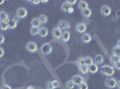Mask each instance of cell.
<instances>
[{
	"instance_id": "cell-16",
	"label": "cell",
	"mask_w": 120,
	"mask_h": 89,
	"mask_svg": "<svg viewBox=\"0 0 120 89\" xmlns=\"http://www.w3.org/2000/svg\"><path fill=\"white\" fill-rule=\"evenodd\" d=\"M88 68H89V72H90L91 74H95V73L98 72V70H99V67H98V65L95 64V63L91 64L90 66H89Z\"/></svg>"
},
{
	"instance_id": "cell-30",
	"label": "cell",
	"mask_w": 120,
	"mask_h": 89,
	"mask_svg": "<svg viewBox=\"0 0 120 89\" xmlns=\"http://www.w3.org/2000/svg\"><path fill=\"white\" fill-rule=\"evenodd\" d=\"M75 85L74 84V82L72 81V80H70V81H67V83H66V85H65V86H66V88L67 89H73L74 87H75Z\"/></svg>"
},
{
	"instance_id": "cell-32",
	"label": "cell",
	"mask_w": 120,
	"mask_h": 89,
	"mask_svg": "<svg viewBox=\"0 0 120 89\" xmlns=\"http://www.w3.org/2000/svg\"><path fill=\"white\" fill-rule=\"evenodd\" d=\"M78 89H88V85L86 82H83L80 86H78Z\"/></svg>"
},
{
	"instance_id": "cell-11",
	"label": "cell",
	"mask_w": 120,
	"mask_h": 89,
	"mask_svg": "<svg viewBox=\"0 0 120 89\" xmlns=\"http://www.w3.org/2000/svg\"><path fill=\"white\" fill-rule=\"evenodd\" d=\"M70 32L69 31H67V30H65V31H63L62 32V37H61V39H62V41L63 42H65V43H66V42H68L69 41V39H70Z\"/></svg>"
},
{
	"instance_id": "cell-5",
	"label": "cell",
	"mask_w": 120,
	"mask_h": 89,
	"mask_svg": "<svg viewBox=\"0 0 120 89\" xmlns=\"http://www.w3.org/2000/svg\"><path fill=\"white\" fill-rule=\"evenodd\" d=\"M72 81L74 82V84L75 86H80L82 83L84 82V78L82 75H75L72 78Z\"/></svg>"
},
{
	"instance_id": "cell-22",
	"label": "cell",
	"mask_w": 120,
	"mask_h": 89,
	"mask_svg": "<svg viewBox=\"0 0 120 89\" xmlns=\"http://www.w3.org/2000/svg\"><path fill=\"white\" fill-rule=\"evenodd\" d=\"M112 54H113V55H116V56H117V57L120 58V47L119 46L116 45L115 47L112 49Z\"/></svg>"
},
{
	"instance_id": "cell-43",
	"label": "cell",
	"mask_w": 120,
	"mask_h": 89,
	"mask_svg": "<svg viewBox=\"0 0 120 89\" xmlns=\"http://www.w3.org/2000/svg\"><path fill=\"white\" fill-rule=\"evenodd\" d=\"M116 45H117V46H119V47H120V39L118 40V41H117V44H116Z\"/></svg>"
},
{
	"instance_id": "cell-17",
	"label": "cell",
	"mask_w": 120,
	"mask_h": 89,
	"mask_svg": "<svg viewBox=\"0 0 120 89\" xmlns=\"http://www.w3.org/2000/svg\"><path fill=\"white\" fill-rule=\"evenodd\" d=\"M17 23H18V21L16 20V19H12V20H10V21L8 22V28H9L10 30H14V29L16 28Z\"/></svg>"
},
{
	"instance_id": "cell-40",
	"label": "cell",
	"mask_w": 120,
	"mask_h": 89,
	"mask_svg": "<svg viewBox=\"0 0 120 89\" xmlns=\"http://www.w3.org/2000/svg\"><path fill=\"white\" fill-rule=\"evenodd\" d=\"M41 1H37V0H34V1H31V3L32 4H34V5H39Z\"/></svg>"
},
{
	"instance_id": "cell-28",
	"label": "cell",
	"mask_w": 120,
	"mask_h": 89,
	"mask_svg": "<svg viewBox=\"0 0 120 89\" xmlns=\"http://www.w3.org/2000/svg\"><path fill=\"white\" fill-rule=\"evenodd\" d=\"M8 29H9L8 28V23L4 22V21H1L0 22V30H3V31H5V30H7Z\"/></svg>"
},
{
	"instance_id": "cell-39",
	"label": "cell",
	"mask_w": 120,
	"mask_h": 89,
	"mask_svg": "<svg viewBox=\"0 0 120 89\" xmlns=\"http://www.w3.org/2000/svg\"><path fill=\"white\" fill-rule=\"evenodd\" d=\"M73 12H74V8H73V6H71L70 8L68 9V11H67V13H68V14H72Z\"/></svg>"
},
{
	"instance_id": "cell-26",
	"label": "cell",
	"mask_w": 120,
	"mask_h": 89,
	"mask_svg": "<svg viewBox=\"0 0 120 89\" xmlns=\"http://www.w3.org/2000/svg\"><path fill=\"white\" fill-rule=\"evenodd\" d=\"M79 70H80V72L82 74H87L88 72H89V68H88V66H82V67H79Z\"/></svg>"
},
{
	"instance_id": "cell-41",
	"label": "cell",
	"mask_w": 120,
	"mask_h": 89,
	"mask_svg": "<svg viewBox=\"0 0 120 89\" xmlns=\"http://www.w3.org/2000/svg\"><path fill=\"white\" fill-rule=\"evenodd\" d=\"M116 86H117V88L120 89V80L117 82V84H116Z\"/></svg>"
},
{
	"instance_id": "cell-10",
	"label": "cell",
	"mask_w": 120,
	"mask_h": 89,
	"mask_svg": "<svg viewBox=\"0 0 120 89\" xmlns=\"http://www.w3.org/2000/svg\"><path fill=\"white\" fill-rule=\"evenodd\" d=\"M52 36L55 39H60L62 37V30H59L58 28H55L52 30Z\"/></svg>"
},
{
	"instance_id": "cell-6",
	"label": "cell",
	"mask_w": 120,
	"mask_h": 89,
	"mask_svg": "<svg viewBox=\"0 0 120 89\" xmlns=\"http://www.w3.org/2000/svg\"><path fill=\"white\" fill-rule=\"evenodd\" d=\"M26 50L30 53H35L38 50V46L35 42H29L26 44Z\"/></svg>"
},
{
	"instance_id": "cell-25",
	"label": "cell",
	"mask_w": 120,
	"mask_h": 89,
	"mask_svg": "<svg viewBox=\"0 0 120 89\" xmlns=\"http://www.w3.org/2000/svg\"><path fill=\"white\" fill-rule=\"evenodd\" d=\"M71 7V5L67 3V2H65V3H63V5H61V10L63 11V12H66L67 13V11L68 9Z\"/></svg>"
},
{
	"instance_id": "cell-38",
	"label": "cell",
	"mask_w": 120,
	"mask_h": 89,
	"mask_svg": "<svg viewBox=\"0 0 120 89\" xmlns=\"http://www.w3.org/2000/svg\"><path fill=\"white\" fill-rule=\"evenodd\" d=\"M2 89H12V88L10 87V86H8V85L5 84V85H3V86H2Z\"/></svg>"
},
{
	"instance_id": "cell-42",
	"label": "cell",
	"mask_w": 120,
	"mask_h": 89,
	"mask_svg": "<svg viewBox=\"0 0 120 89\" xmlns=\"http://www.w3.org/2000/svg\"><path fill=\"white\" fill-rule=\"evenodd\" d=\"M4 3H5V1H4V0H0V5H3Z\"/></svg>"
},
{
	"instance_id": "cell-7",
	"label": "cell",
	"mask_w": 120,
	"mask_h": 89,
	"mask_svg": "<svg viewBox=\"0 0 120 89\" xmlns=\"http://www.w3.org/2000/svg\"><path fill=\"white\" fill-rule=\"evenodd\" d=\"M86 30H87V27H86L85 23H83V22L78 23V24L76 25V27H75V30H76L78 33H81V34L85 33Z\"/></svg>"
},
{
	"instance_id": "cell-36",
	"label": "cell",
	"mask_w": 120,
	"mask_h": 89,
	"mask_svg": "<svg viewBox=\"0 0 120 89\" xmlns=\"http://www.w3.org/2000/svg\"><path fill=\"white\" fill-rule=\"evenodd\" d=\"M5 42V37H4V35L0 34V44H3Z\"/></svg>"
},
{
	"instance_id": "cell-33",
	"label": "cell",
	"mask_w": 120,
	"mask_h": 89,
	"mask_svg": "<svg viewBox=\"0 0 120 89\" xmlns=\"http://www.w3.org/2000/svg\"><path fill=\"white\" fill-rule=\"evenodd\" d=\"M46 87L47 89H54L53 88V86H52V83H51V81H49L47 85H46Z\"/></svg>"
},
{
	"instance_id": "cell-9",
	"label": "cell",
	"mask_w": 120,
	"mask_h": 89,
	"mask_svg": "<svg viewBox=\"0 0 120 89\" xmlns=\"http://www.w3.org/2000/svg\"><path fill=\"white\" fill-rule=\"evenodd\" d=\"M100 12H101V14L103 15V16H109L111 14V8H110V6L105 5L101 7Z\"/></svg>"
},
{
	"instance_id": "cell-14",
	"label": "cell",
	"mask_w": 120,
	"mask_h": 89,
	"mask_svg": "<svg viewBox=\"0 0 120 89\" xmlns=\"http://www.w3.org/2000/svg\"><path fill=\"white\" fill-rule=\"evenodd\" d=\"M49 34V30L45 28V27H42V28H40V32H39V35H40V38H46L47 36Z\"/></svg>"
},
{
	"instance_id": "cell-18",
	"label": "cell",
	"mask_w": 120,
	"mask_h": 89,
	"mask_svg": "<svg viewBox=\"0 0 120 89\" xmlns=\"http://www.w3.org/2000/svg\"><path fill=\"white\" fill-rule=\"evenodd\" d=\"M78 7H79L80 10L83 11L88 8V4H87L86 1H79V3H78Z\"/></svg>"
},
{
	"instance_id": "cell-23",
	"label": "cell",
	"mask_w": 120,
	"mask_h": 89,
	"mask_svg": "<svg viewBox=\"0 0 120 89\" xmlns=\"http://www.w3.org/2000/svg\"><path fill=\"white\" fill-rule=\"evenodd\" d=\"M39 20H40L41 24H46V23L48 22V16L45 14H41L40 17H39Z\"/></svg>"
},
{
	"instance_id": "cell-13",
	"label": "cell",
	"mask_w": 120,
	"mask_h": 89,
	"mask_svg": "<svg viewBox=\"0 0 120 89\" xmlns=\"http://www.w3.org/2000/svg\"><path fill=\"white\" fill-rule=\"evenodd\" d=\"M82 41L85 43V44H87V43H90V41H91V37H90V35L89 33H84V34H82Z\"/></svg>"
},
{
	"instance_id": "cell-29",
	"label": "cell",
	"mask_w": 120,
	"mask_h": 89,
	"mask_svg": "<svg viewBox=\"0 0 120 89\" xmlns=\"http://www.w3.org/2000/svg\"><path fill=\"white\" fill-rule=\"evenodd\" d=\"M40 32V28H35V27H32L31 30H30V34L32 36H36V35H39Z\"/></svg>"
},
{
	"instance_id": "cell-3",
	"label": "cell",
	"mask_w": 120,
	"mask_h": 89,
	"mask_svg": "<svg viewBox=\"0 0 120 89\" xmlns=\"http://www.w3.org/2000/svg\"><path fill=\"white\" fill-rule=\"evenodd\" d=\"M40 52H41V54L45 55H49L52 52V45L49 43H46V44H42L40 47Z\"/></svg>"
},
{
	"instance_id": "cell-21",
	"label": "cell",
	"mask_w": 120,
	"mask_h": 89,
	"mask_svg": "<svg viewBox=\"0 0 120 89\" xmlns=\"http://www.w3.org/2000/svg\"><path fill=\"white\" fill-rule=\"evenodd\" d=\"M41 23H40L39 18H34L33 20L31 21V26L32 27H35V28H40Z\"/></svg>"
},
{
	"instance_id": "cell-15",
	"label": "cell",
	"mask_w": 120,
	"mask_h": 89,
	"mask_svg": "<svg viewBox=\"0 0 120 89\" xmlns=\"http://www.w3.org/2000/svg\"><path fill=\"white\" fill-rule=\"evenodd\" d=\"M94 62H95V64H97V65L102 64V63L104 62V57H103V55H96L95 59H94Z\"/></svg>"
},
{
	"instance_id": "cell-2",
	"label": "cell",
	"mask_w": 120,
	"mask_h": 89,
	"mask_svg": "<svg viewBox=\"0 0 120 89\" xmlns=\"http://www.w3.org/2000/svg\"><path fill=\"white\" fill-rule=\"evenodd\" d=\"M116 84H117V82H116V79H114L113 77H109L105 80L106 86L109 89H113L115 88V87H116Z\"/></svg>"
},
{
	"instance_id": "cell-27",
	"label": "cell",
	"mask_w": 120,
	"mask_h": 89,
	"mask_svg": "<svg viewBox=\"0 0 120 89\" xmlns=\"http://www.w3.org/2000/svg\"><path fill=\"white\" fill-rule=\"evenodd\" d=\"M110 62H111L112 64L114 65V64H116V63H117L118 62H120V58L117 57V56H116V55H112L111 58H110Z\"/></svg>"
},
{
	"instance_id": "cell-24",
	"label": "cell",
	"mask_w": 120,
	"mask_h": 89,
	"mask_svg": "<svg viewBox=\"0 0 120 89\" xmlns=\"http://www.w3.org/2000/svg\"><path fill=\"white\" fill-rule=\"evenodd\" d=\"M76 64H77V66H78V67L84 66V65H85L84 57H80V58H78V60L76 61Z\"/></svg>"
},
{
	"instance_id": "cell-34",
	"label": "cell",
	"mask_w": 120,
	"mask_h": 89,
	"mask_svg": "<svg viewBox=\"0 0 120 89\" xmlns=\"http://www.w3.org/2000/svg\"><path fill=\"white\" fill-rule=\"evenodd\" d=\"M66 2H67V3L72 6V5H74L75 3H76V0H67Z\"/></svg>"
},
{
	"instance_id": "cell-37",
	"label": "cell",
	"mask_w": 120,
	"mask_h": 89,
	"mask_svg": "<svg viewBox=\"0 0 120 89\" xmlns=\"http://www.w3.org/2000/svg\"><path fill=\"white\" fill-rule=\"evenodd\" d=\"M4 55H5V51H4V49H3L2 47H0V58L3 57Z\"/></svg>"
},
{
	"instance_id": "cell-20",
	"label": "cell",
	"mask_w": 120,
	"mask_h": 89,
	"mask_svg": "<svg viewBox=\"0 0 120 89\" xmlns=\"http://www.w3.org/2000/svg\"><path fill=\"white\" fill-rule=\"evenodd\" d=\"M84 61H85V65L88 66V67L94 63V61H93V59L90 56H86V57H84Z\"/></svg>"
},
{
	"instance_id": "cell-8",
	"label": "cell",
	"mask_w": 120,
	"mask_h": 89,
	"mask_svg": "<svg viewBox=\"0 0 120 89\" xmlns=\"http://www.w3.org/2000/svg\"><path fill=\"white\" fill-rule=\"evenodd\" d=\"M28 14V13H27V10L25 9L24 7H20L17 12H16V16L18 17V18H25L26 16Z\"/></svg>"
},
{
	"instance_id": "cell-1",
	"label": "cell",
	"mask_w": 120,
	"mask_h": 89,
	"mask_svg": "<svg viewBox=\"0 0 120 89\" xmlns=\"http://www.w3.org/2000/svg\"><path fill=\"white\" fill-rule=\"evenodd\" d=\"M100 72L101 74L107 76V77H112L115 73V69L114 67L110 66V65H103L100 68Z\"/></svg>"
},
{
	"instance_id": "cell-35",
	"label": "cell",
	"mask_w": 120,
	"mask_h": 89,
	"mask_svg": "<svg viewBox=\"0 0 120 89\" xmlns=\"http://www.w3.org/2000/svg\"><path fill=\"white\" fill-rule=\"evenodd\" d=\"M114 69H117V70H120V62H118L117 63L114 64Z\"/></svg>"
},
{
	"instance_id": "cell-31",
	"label": "cell",
	"mask_w": 120,
	"mask_h": 89,
	"mask_svg": "<svg viewBox=\"0 0 120 89\" xmlns=\"http://www.w3.org/2000/svg\"><path fill=\"white\" fill-rule=\"evenodd\" d=\"M51 83H52V86H53V88H57V87H59V83H58V81L57 80H52L51 81Z\"/></svg>"
},
{
	"instance_id": "cell-4",
	"label": "cell",
	"mask_w": 120,
	"mask_h": 89,
	"mask_svg": "<svg viewBox=\"0 0 120 89\" xmlns=\"http://www.w3.org/2000/svg\"><path fill=\"white\" fill-rule=\"evenodd\" d=\"M56 28H58L59 30H68V29H70L71 28V23L69 21H60L59 22L57 23V27Z\"/></svg>"
},
{
	"instance_id": "cell-12",
	"label": "cell",
	"mask_w": 120,
	"mask_h": 89,
	"mask_svg": "<svg viewBox=\"0 0 120 89\" xmlns=\"http://www.w3.org/2000/svg\"><path fill=\"white\" fill-rule=\"evenodd\" d=\"M1 21H4V22H6L8 23L10 21V19H9V16L8 14L5 13V12H1L0 13V22Z\"/></svg>"
},
{
	"instance_id": "cell-19",
	"label": "cell",
	"mask_w": 120,
	"mask_h": 89,
	"mask_svg": "<svg viewBox=\"0 0 120 89\" xmlns=\"http://www.w3.org/2000/svg\"><path fill=\"white\" fill-rule=\"evenodd\" d=\"M91 14H92V12H91V10H90L89 7H88L87 9H85V10L82 11V16L85 17V18H89V17H90Z\"/></svg>"
}]
</instances>
